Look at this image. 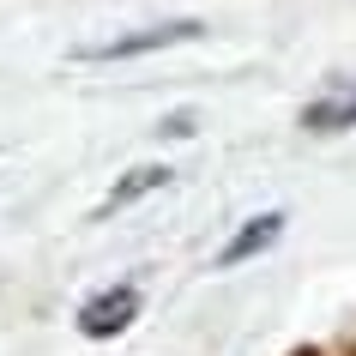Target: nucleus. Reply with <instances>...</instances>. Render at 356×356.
<instances>
[{
    "instance_id": "f257e3e1",
    "label": "nucleus",
    "mask_w": 356,
    "mask_h": 356,
    "mask_svg": "<svg viewBox=\"0 0 356 356\" xmlns=\"http://www.w3.org/2000/svg\"><path fill=\"white\" fill-rule=\"evenodd\" d=\"M193 37H206L200 19H169V24H145V31H127V37L91 42V49H79V60H133V55H157V49H175V42H193Z\"/></svg>"
},
{
    "instance_id": "f03ea898",
    "label": "nucleus",
    "mask_w": 356,
    "mask_h": 356,
    "mask_svg": "<svg viewBox=\"0 0 356 356\" xmlns=\"http://www.w3.org/2000/svg\"><path fill=\"white\" fill-rule=\"evenodd\" d=\"M139 320V284H109L79 308V332L85 338H121Z\"/></svg>"
},
{
    "instance_id": "7ed1b4c3",
    "label": "nucleus",
    "mask_w": 356,
    "mask_h": 356,
    "mask_svg": "<svg viewBox=\"0 0 356 356\" xmlns=\"http://www.w3.org/2000/svg\"><path fill=\"white\" fill-rule=\"evenodd\" d=\"M169 181H175V169H169V163H139V169H127V175H121V181L103 193V206H97V224H103V218H115V211H127V206H139L145 193H163Z\"/></svg>"
},
{
    "instance_id": "20e7f679",
    "label": "nucleus",
    "mask_w": 356,
    "mask_h": 356,
    "mask_svg": "<svg viewBox=\"0 0 356 356\" xmlns=\"http://www.w3.org/2000/svg\"><path fill=\"white\" fill-rule=\"evenodd\" d=\"M284 236V211H260V218H248L236 236L224 242V254H218V266H242V260H254V254H266V248Z\"/></svg>"
},
{
    "instance_id": "39448f33",
    "label": "nucleus",
    "mask_w": 356,
    "mask_h": 356,
    "mask_svg": "<svg viewBox=\"0 0 356 356\" xmlns=\"http://www.w3.org/2000/svg\"><path fill=\"white\" fill-rule=\"evenodd\" d=\"M302 127H308V133H344V127H356V79H350V85H338L332 97L308 103V109H302Z\"/></svg>"
},
{
    "instance_id": "423d86ee",
    "label": "nucleus",
    "mask_w": 356,
    "mask_h": 356,
    "mask_svg": "<svg viewBox=\"0 0 356 356\" xmlns=\"http://www.w3.org/2000/svg\"><path fill=\"white\" fill-rule=\"evenodd\" d=\"M151 133H157V139H193V133H200V121H193V109H175V115H163Z\"/></svg>"
}]
</instances>
